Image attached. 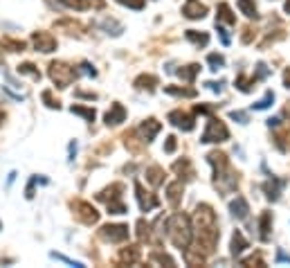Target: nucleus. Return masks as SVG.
<instances>
[{"label":"nucleus","instance_id":"1","mask_svg":"<svg viewBox=\"0 0 290 268\" xmlns=\"http://www.w3.org/2000/svg\"><path fill=\"white\" fill-rule=\"evenodd\" d=\"M193 232H196L198 246H200L207 255L214 252L221 232H218V221H216L214 210H212L207 203H200L196 207V212H193ZM200 248H198V250H200Z\"/></svg>","mask_w":290,"mask_h":268},{"label":"nucleus","instance_id":"2","mask_svg":"<svg viewBox=\"0 0 290 268\" xmlns=\"http://www.w3.org/2000/svg\"><path fill=\"white\" fill-rule=\"evenodd\" d=\"M167 234H169V239L174 241L175 248L187 250L193 239V226H192V221H189V216H185L182 212H175L174 216H169Z\"/></svg>","mask_w":290,"mask_h":268},{"label":"nucleus","instance_id":"3","mask_svg":"<svg viewBox=\"0 0 290 268\" xmlns=\"http://www.w3.org/2000/svg\"><path fill=\"white\" fill-rule=\"evenodd\" d=\"M77 77H79V70H75L72 65L63 63V61H52L50 63V79L57 83V88H68Z\"/></svg>","mask_w":290,"mask_h":268},{"label":"nucleus","instance_id":"4","mask_svg":"<svg viewBox=\"0 0 290 268\" xmlns=\"http://www.w3.org/2000/svg\"><path fill=\"white\" fill-rule=\"evenodd\" d=\"M225 140H230V131H227V126L218 120V117H209L207 128H205L200 142H203V144H212V142H225Z\"/></svg>","mask_w":290,"mask_h":268},{"label":"nucleus","instance_id":"5","mask_svg":"<svg viewBox=\"0 0 290 268\" xmlns=\"http://www.w3.org/2000/svg\"><path fill=\"white\" fill-rule=\"evenodd\" d=\"M214 187L223 194V196L236 192L238 176L234 174V171H230V167H227V169H221V171H214Z\"/></svg>","mask_w":290,"mask_h":268},{"label":"nucleus","instance_id":"6","mask_svg":"<svg viewBox=\"0 0 290 268\" xmlns=\"http://www.w3.org/2000/svg\"><path fill=\"white\" fill-rule=\"evenodd\" d=\"M128 226H122V223H108V226H101L99 230V237L104 241H111V244H122V241L128 239Z\"/></svg>","mask_w":290,"mask_h":268},{"label":"nucleus","instance_id":"7","mask_svg":"<svg viewBox=\"0 0 290 268\" xmlns=\"http://www.w3.org/2000/svg\"><path fill=\"white\" fill-rule=\"evenodd\" d=\"M72 212H75L77 219L81 223H86V226H93V223L99 221V212L95 210L90 203H86V201H75V203H72Z\"/></svg>","mask_w":290,"mask_h":268},{"label":"nucleus","instance_id":"8","mask_svg":"<svg viewBox=\"0 0 290 268\" xmlns=\"http://www.w3.org/2000/svg\"><path fill=\"white\" fill-rule=\"evenodd\" d=\"M32 43H34V47L43 54L57 50V39H54L50 32H34V34H32Z\"/></svg>","mask_w":290,"mask_h":268},{"label":"nucleus","instance_id":"9","mask_svg":"<svg viewBox=\"0 0 290 268\" xmlns=\"http://www.w3.org/2000/svg\"><path fill=\"white\" fill-rule=\"evenodd\" d=\"M135 196H137V203H139V210H142V212H151V210H155L157 205H160L157 196H153L151 192H146L139 183H135Z\"/></svg>","mask_w":290,"mask_h":268},{"label":"nucleus","instance_id":"10","mask_svg":"<svg viewBox=\"0 0 290 268\" xmlns=\"http://www.w3.org/2000/svg\"><path fill=\"white\" fill-rule=\"evenodd\" d=\"M182 16L189 18V21H200V18L207 16V7L200 0H187L182 5Z\"/></svg>","mask_w":290,"mask_h":268},{"label":"nucleus","instance_id":"11","mask_svg":"<svg viewBox=\"0 0 290 268\" xmlns=\"http://www.w3.org/2000/svg\"><path fill=\"white\" fill-rule=\"evenodd\" d=\"M169 122L174 124V126L182 128V131H192V128L196 126V120L185 111H171L169 113Z\"/></svg>","mask_w":290,"mask_h":268},{"label":"nucleus","instance_id":"12","mask_svg":"<svg viewBox=\"0 0 290 268\" xmlns=\"http://www.w3.org/2000/svg\"><path fill=\"white\" fill-rule=\"evenodd\" d=\"M95 25H97L101 32H106V34H111V36H119L124 32V25L119 23V21H115V18H111V16L99 18V21H95Z\"/></svg>","mask_w":290,"mask_h":268},{"label":"nucleus","instance_id":"13","mask_svg":"<svg viewBox=\"0 0 290 268\" xmlns=\"http://www.w3.org/2000/svg\"><path fill=\"white\" fill-rule=\"evenodd\" d=\"M160 128H162V124L157 122V120H144L142 122V126H139V135H142V142H151L153 138H155L157 133H160Z\"/></svg>","mask_w":290,"mask_h":268},{"label":"nucleus","instance_id":"14","mask_svg":"<svg viewBox=\"0 0 290 268\" xmlns=\"http://www.w3.org/2000/svg\"><path fill=\"white\" fill-rule=\"evenodd\" d=\"M104 120H106V124H108V126H117V124H122L124 120H126V108H124L122 104H117V102H115V104L111 106V111L106 113Z\"/></svg>","mask_w":290,"mask_h":268},{"label":"nucleus","instance_id":"15","mask_svg":"<svg viewBox=\"0 0 290 268\" xmlns=\"http://www.w3.org/2000/svg\"><path fill=\"white\" fill-rule=\"evenodd\" d=\"M182 192H185V185H182V181H175V183H169V185H167V201H169V205H171V207H178V205H180Z\"/></svg>","mask_w":290,"mask_h":268},{"label":"nucleus","instance_id":"16","mask_svg":"<svg viewBox=\"0 0 290 268\" xmlns=\"http://www.w3.org/2000/svg\"><path fill=\"white\" fill-rule=\"evenodd\" d=\"M230 212H232V216H234V219H238V221L248 219V212H250L248 201H245L243 196H236L232 203H230Z\"/></svg>","mask_w":290,"mask_h":268},{"label":"nucleus","instance_id":"17","mask_svg":"<svg viewBox=\"0 0 290 268\" xmlns=\"http://www.w3.org/2000/svg\"><path fill=\"white\" fill-rule=\"evenodd\" d=\"M286 187V181H281V178H274V176H270V181L263 185V192H266V196L270 198V201H277L279 194H281V189Z\"/></svg>","mask_w":290,"mask_h":268},{"label":"nucleus","instance_id":"18","mask_svg":"<svg viewBox=\"0 0 290 268\" xmlns=\"http://www.w3.org/2000/svg\"><path fill=\"white\" fill-rule=\"evenodd\" d=\"M146 183L151 187H157L164 183V171L162 167H157V165H151V167H146Z\"/></svg>","mask_w":290,"mask_h":268},{"label":"nucleus","instance_id":"19","mask_svg":"<svg viewBox=\"0 0 290 268\" xmlns=\"http://www.w3.org/2000/svg\"><path fill=\"white\" fill-rule=\"evenodd\" d=\"M122 192H124V185L122 183H115V185H111V187H106L104 192H99L97 194V198L99 201H113V198H122Z\"/></svg>","mask_w":290,"mask_h":268},{"label":"nucleus","instance_id":"20","mask_svg":"<svg viewBox=\"0 0 290 268\" xmlns=\"http://www.w3.org/2000/svg\"><path fill=\"white\" fill-rule=\"evenodd\" d=\"M155 86H157V77L155 75H139L137 79H135V88L137 90H155Z\"/></svg>","mask_w":290,"mask_h":268},{"label":"nucleus","instance_id":"21","mask_svg":"<svg viewBox=\"0 0 290 268\" xmlns=\"http://www.w3.org/2000/svg\"><path fill=\"white\" fill-rule=\"evenodd\" d=\"M248 239H245L243 237V232H241V230H236V232L232 234V257H238L241 255V252L245 250V248H248Z\"/></svg>","mask_w":290,"mask_h":268},{"label":"nucleus","instance_id":"22","mask_svg":"<svg viewBox=\"0 0 290 268\" xmlns=\"http://www.w3.org/2000/svg\"><path fill=\"white\" fill-rule=\"evenodd\" d=\"M185 36H187V41H192L193 45H198V47H205V45L209 43V34H207V32H196V29H187Z\"/></svg>","mask_w":290,"mask_h":268},{"label":"nucleus","instance_id":"23","mask_svg":"<svg viewBox=\"0 0 290 268\" xmlns=\"http://www.w3.org/2000/svg\"><path fill=\"white\" fill-rule=\"evenodd\" d=\"M207 160H209V165L214 167V171H221V169H227V167H230V165H227V156L221 151H212L207 156Z\"/></svg>","mask_w":290,"mask_h":268},{"label":"nucleus","instance_id":"24","mask_svg":"<svg viewBox=\"0 0 290 268\" xmlns=\"http://www.w3.org/2000/svg\"><path fill=\"white\" fill-rule=\"evenodd\" d=\"M174 171H175V174H180V181H182V178H187V181H189V178H193L192 163H189L187 158H182V160H178V163L174 165Z\"/></svg>","mask_w":290,"mask_h":268},{"label":"nucleus","instance_id":"25","mask_svg":"<svg viewBox=\"0 0 290 268\" xmlns=\"http://www.w3.org/2000/svg\"><path fill=\"white\" fill-rule=\"evenodd\" d=\"M216 23H227V25L236 23V16L232 14V9H230L227 2H221V5H218V18H216Z\"/></svg>","mask_w":290,"mask_h":268},{"label":"nucleus","instance_id":"26","mask_svg":"<svg viewBox=\"0 0 290 268\" xmlns=\"http://www.w3.org/2000/svg\"><path fill=\"white\" fill-rule=\"evenodd\" d=\"M119 262L122 264H137L139 262V248L137 246H128L119 252Z\"/></svg>","mask_w":290,"mask_h":268},{"label":"nucleus","instance_id":"27","mask_svg":"<svg viewBox=\"0 0 290 268\" xmlns=\"http://www.w3.org/2000/svg\"><path fill=\"white\" fill-rule=\"evenodd\" d=\"M236 7L241 9V14H245L248 18H259V9H256L254 0H236Z\"/></svg>","mask_w":290,"mask_h":268},{"label":"nucleus","instance_id":"28","mask_svg":"<svg viewBox=\"0 0 290 268\" xmlns=\"http://www.w3.org/2000/svg\"><path fill=\"white\" fill-rule=\"evenodd\" d=\"M259 230H261V239L268 241L270 230H272V214H270V212H263L261 214V219H259Z\"/></svg>","mask_w":290,"mask_h":268},{"label":"nucleus","instance_id":"29","mask_svg":"<svg viewBox=\"0 0 290 268\" xmlns=\"http://www.w3.org/2000/svg\"><path fill=\"white\" fill-rule=\"evenodd\" d=\"M198 72H200V65H198V63H192V65H187V68H180V70H178V77L182 79V82H189V83H192L193 79H196Z\"/></svg>","mask_w":290,"mask_h":268},{"label":"nucleus","instance_id":"30","mask_svg":"<svg viewBox=\"0 0 290 268\" xmlns=\"http://www.w3.org/2000/svg\"><path fill=\"white\" fill-rule=\"evenodd\" d=\"M167 95H174V97H196V90L193 88H180V86H167L164 88Z\"/></svg>","mask_w":290,"mask_h":268},{"label":"nucleus","instance_id":"31","mask_svg":"<svg viewBox=\"0 0 290 268\" xmlns=\"http://www.w3.org/2000/svg\"><path fill=\"white\" fill-rule=\"evenodd\" d=\"M70 111L75 113V115H81L83 120H88V122H95V117H97L95 108H86V106H79V104H72L70 106Z\"/></svg>","mask_w":290,"mask_h":268},{"label":"nucleus","instance_id":"32","mask_svg":"<svg viewBox=\"0 0 290 268\" xmlns=\"http://www.w3.org/2000/svg\"><path fill=\"white\" fill-rule=\"evenodd\" d=\"M274 144H277L281 151H290V128H286L284 133L279 131V133L274 135Z\"/></svg>","mask_w":290,"mask_h":268},{"label":"nucleus","instance_id":"33","mask_svg":"<svg viewBox=\"0 0 290 268\" xmlns=\"http://www.w3.org/2000/svg\"><path fill=\"white\" fill-rule=\"evenodd\" d=\"M0 47H7L9 52H23V50H25V43H23V41H14V39L5 36V39L0 41Z\"/></svg>","mask_w":290,"mask_h":268},{"label":"nucleus","instance_id":"34","mask_svg":"<svg viewBox=\"0 0 290 268\" xmlns=\"http://www.w3.org/2000/svg\"><path fill=\"white\" fill-rule=\"evenodd\" d=\"M256 82H259L256 77H252V79H245V75H238L236 77V88H238V90H243V93H250V90H252V86H254Z\"/></svg>","mask_w":290,"mask_h":268},{"label":"nucleus","instance_id":"35","mask_svg":"<svg viewBox=\"0 0 290 268\" xmlns=\"http://www.w3.org/2000/svg\"><path fill=\"white\" fill-rule=\"evenodd\" d=\"M61 5L70 7V9H77V12H86V9H90V2H86V0H58Z\"/></svg>","mask_w":290,"mask_h":268},{"label":"nucleus","instance_id":"36","mask_svg":"<svg viewBox=\"0 0 290 268\" xmlns=\"http://www.w3.org/2000/svg\"><path fill=\"white\" fill-rule=\"evenodd\" d=\"M151 223H146L144 219H139L137 221V237L139 241H144V239H151Z\"/></svg>","mask_w":290,"mask_h":268},{"label":"nucleus","instance_id":"37","mask_svg":"<svg viewBox=\"0 0 290 268\" xmlns=\"http://www.w3.org/2000/svg\"><path fill=\"white\" fill-rule=\"evenodd\" d=\"M108 212H111V214H124V212H126V205H124V201L122 198H113V201H108Z\"/></svg>","mask_w":290,"mask_h":268},{"label":"nucleus","instance_id":"38","mask_svg":"<svg viewBox=\"0 0 290 268\" xmlns=\"http://www.w3.org/2000/svg\"><path fill=\"white\" fill-rule=\"evenodd\" d=\"M18 75H29L34 79H41V72L34 68V63H20L18 65Z\"/></svg>","mask_w":290,"mask_h":268},{"label":"nucleus","instance_id":"39","mask_svg":"<svg viewBox=\"0 0 290 268\" xmlns=\"http://www.w3.org/2000/svg\"><path fill=\"white\" fill-rule=\"evenodd\" d=\"M207 63L212 65L209 70H214V72H216V70H221L223 65H225V59H223L221 54H209V57H207Z\"/></svg>","mask_w":290,"mask_h":268},{"label":"nucleus","instance_id":"40","mask_svg":"<svg viewBox=\"0 0 290 268\" xmlns=\"http://www.w3.org/2000/svg\"><path fill=\"white\" fill-rule=\"evenodd\" d=\"M151 259H153V262H157V264H162V266H164V264H167V266H175V262H174V259H171V257H169L167 252H160V250H155V252H153V255H151Z\"/></svg>","mask_w":290,"mask_h":268},{"label":"nucleus","instance_id":"41","mask_svg":"<svg viewBox=\"0 0 290 268\" xmlns=\"http://www.w3.org/2000/svg\"><path fill=\"white\" fill-rule=\"evenodd\" d=\"M41 97H43V102H45V106H47V108H57V111L61 108V104H58V99H54V97H52V90H43V95H41Z\"/></svg>","mask_w":290,"mask_h":268},{"label":"nucleus","instance_id":"42","mask_svg":"<svg viewBox=\"0 0 290 268\" xmlns=\"http://www.w3.org/2000/svg\"><path fill=\"white\" fill-rule=\"evenodd\" d=\"M272 102H274V93H272V90H268L266 97H263L261 102H256V104H254V111H263V108H268V106L272 104Z\"/></svg>","mask_w":290,"mask_h":268},{"label":"nucleus","instance_id":"43","mask_svg":"<svg viewBox=\"0 0 290 268\" xmlns=\"http://www.w3.org/2000/svg\"><path fill=\"white\" fill-rule=\"evenodd\" d=\"M50 257H52V259H58V262H65V264H70V266H77V268H81V266H83L81 262H75V259H70V257L61 255V252H50Z\"/></svg>","mask_w":290,"mask_h":268},{"label":"nucleus","instance_id":"44","mask_svg":"<svg viewBox=\"0 0 290 268\" xmlns=\"http://www.w3.org/2000/svg\"><path fill=\"white\" fill-rule=\"evenodd\" d=\"M175 146H178V140H175L174 135H169L167 142H164V153H174Z\"/></svg>","mask_w":290,"mask_h":268},{"label":"nucleus","instance_id":"45","mask_svg":"<svg viewBox=\"0 0 290 268\" xmlns=\"http://www.w3.org/2000/svg\"><path fill=\"white\" fill-rule=\"evenodd\" d=\"M230 117L236 120L238 124H248V113H243V111H232V113H230Z\"/></svg>","mask_w":290,"mask_h":268},{"label":"nucleus","instance_id":"46","mask_svg":"<svg viewBox=\"0 0 290 268\" xmlns=\"http://www.w3.org/2000/svg\"><path fill=\"white\" fill-rule=\"evenodd\" d=\"M117 2H122V5L131 7V9H142L144 7V0H117Z\"/></svg>","mask_w":290,"mask_h":268},{"label":"nucleus","instance_id":"47","mask_svg":"<svg viewBox=\"0 0 290 268\" xmlns=\"http://www.w3.org/2000/svg\"><path fill=\"white\" fill-rule=\"evenodd\" d=\"M36 183H39V178L34 176V178L29 181V185H27V192H25V196H27V198H32V196H34V187H36Z\"/></svg>","mask_w":290,"mask_h":268},{"label":"nucleus","instance_id":"48","mask_svg":"<svg viewBox=\"0 0 290 268\" xmlns=\"http://www.w3.org/2000/svg\"><path fill=\"white\" fill-rule=\"evenodd\" d=\"M77 97H81V99H90V102H95V99H97V95L95 93H86V90H77Z\"/></svg>","mask_w":290,"mask_h":268},{"label":"nucleus","instance_id":"49","mask_svg":"<svg viewBox=\"0 0 290 268\" xmlns=\"http://www.w3.org/2000/svg\"><path fill=\"white\" fill-rule=\"evenodd\" d=\"M81 68H83V72H86V75H90V77H97V70H95L93 65L90 63H81Z\"/></svg>","mask_w":290,"mask_h":268},{"label":"nucleus","instance_id":"50","mask_svg":"<svg viewBox=\"0 0 290 268\" xmlns=\"http://www.w3.org/2000/svg\"><path fill=\"white\" fill-rule=\"evenodd\" d=\"M207 86L212 88V90H214V93H221V90H223V82H218V83H216V82H209Z\"/></svg>","mask_w":290,"mask_h":268},{"label":"nucleus","instance_id":"51","mask_svg":"<svg viewBox=\"0 0 290 268\" xmlns=\"http://www.w3.org/2000/svg\"><path fill=\"white\" fill-rule=\"evenodd\" d=\"M196 113H198V115H209L212 108H209V106H196Z\"/></svg>","mask_w":290,"mask_h":268},{"label":"nucleus","instance_id":"52","mask_svg":"<svg viewBox=\"0 0 290 268\" xmlns=\"http://www.w3.org/2000/svg\"><path fill=\"white\" fill-rule=\"evenodd\" d=\"M277 262H288L290 264V255H286L284 250H279L277 252Z\"/></svg>","mask_w":290,"mask_h":268},{"label":"nucleus","instance_id":"53","mask_svg":"<svg viewBox=\"0 0 290 268\" xmlns=\"http://www.w3.org/2000/svg\"><path fill=\"white\" fill-rule=\"evenodd\" d=\"M284 83H286V88H290V68H286V72H284Z\"/></svg>","mask_w":290,"mask_h":268},{"label":"nucleus","instance_id":"54","mask_svg":"<svg viewBox=\"0 0 290 268\" xmlns=\"http://www.w3.org/2000/svg\"><path fill=\"white\" fill-rule=\"evenodd\" d=\"M14 176H16V174H14V171H12V174H9V178H7V187H9V185H12V183H14Z\"/></svg>","mask_w":290,"mask_h":268},{"label":"nucleus","instance_id":"55","mask_svg":"<svg viewBox=\"0 0 290 268\" xmlns=\"http://www.w3.org/2000/svg\"><path fill=\"white\" fill-rule=\"evenodd\" d=\"M284 9H286V14H290V0H286V5H284Z\"/></svg>","mask_w":290,"mask_h":268},{"label":"nucleus","instance_id":"56","mask_svg":"<svg viewBox=\"0 0 290 268\" xmlns=\"http://www.w3.org/2000/svg\"><path fill=\"white\" fill-rule=\"evenodd\" d=\"M284 113H286V115H288V117H290V102H288V104H286V108H284Z\"/></svg>","mask_w":290,"mask_h":268},{"label":"nucleus","instance_id":"57","mask_svg":"<svg viewBox=\"0 0 290 268\" xmlns=\"http://www.w3.org/2000/svg\"><path fill=\"white\" fill-rule=\"evenodd\" d=\"M2 120H5V115H2V113H0V122H2Z\"/></svg>","mask_w":290,"mask_h":268},{"label":"nucleus","instance_id":"58","mask_svg":"<svg viewBox=\"0 0 290 268\" xmlns=\"http://www.w3.org/2000/svg\"><path fill=\"white\" fill-rule=\"evenodd\" d=\"M0 63H2V57H0Z\"/></svg>","mask_w":290,"mask_h":268}]
</instances>
